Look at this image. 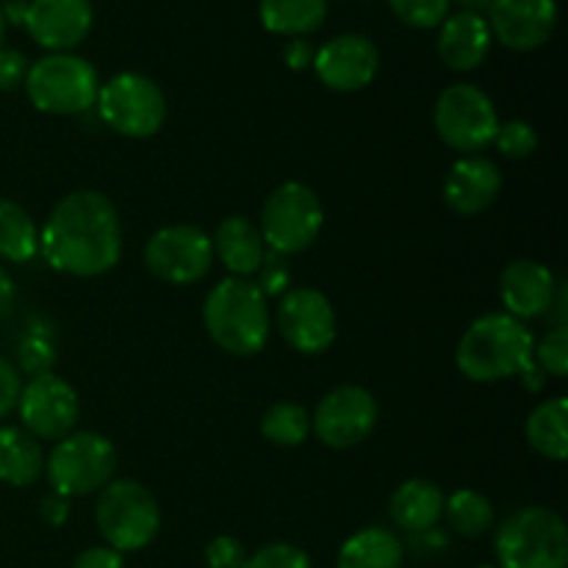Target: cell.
Here are the masks:
<instances>
[{
    "label": "cell",
    "mask_w": 568,
    "mask_h": 568,
    "mask_svg": "<svg viewBox=\"0 0 568 568\" xmlns=\"http://www.w3.org/2000/svg\"><path fill=\"white\" fill-rule=\"evenodd\" d=\"M14 300H17L14 281H11L9 272L0 266V320L11 314V308H14Z\"/></svg>",
    "instance_id": "b9f144b4"
},
{
    "label": "cell",
    "mask_w": 568,
    "mask_h": 568,
    "mask_svg": "<svg viewBox=\"0 0 568 568\" xmlns=\"http://www.w3.org/2000/svg\"><path fill=\"white\" fill-rule=\"evenodd\" d=\"M491 39L486 17L455 11V14H447L438 31V59L455 72L477 70L491 50Z\"/></svg>",
    "instance_id": "ffe728a7"
},
{
    "label": "cell",
    "mask_w": 568,
    "mask_h": 568,
    "mask_svg": "<svg viewBox=\"0 0 568 568\" xmlns=\"http://www.w3.org/2000/svg\"><path fill=\"white\" fill-rule=\"evenodd\" d=\"M536 338L510 314H486L471 322L455 349L460 375L475 383H497L521 375L532 364Z\"/></svg>",
    "instance_id": "3957f363"
},
{
    "label": "cell",
    "mask_w": 568,
    "mask_h": 568,
    "mask_svg": "<svg viewBox=\"0 0 568 568\" xmlns=\"http://www.w3.org/2000/svg\"><path fill=\"white\" fill-rule=\"evenodd\" d=\"M39 253V227L14 200L0 197V258L28 264Z\"/></svg>",
    "instance_id": "4316f807"
},
{
    "label": "cell",
    "mask_w": 568,
    "mask_h": 568,
    "mask_svg": "<svg viewBox=\"0 0 568 568\" xmlns=\"http://www.w3.org/2000/svg\"><path fill=\"white\" fill-rule=\"evenodd\" d=\"M377 399L364 386H338L327 392L311 416V430L325 447L353 449L372 436L377 425Z\"/></svg>",
    "instance_id": "4fadbf2b"
},
{
    "label": "cell",
    "mask_w": 568,
    "mask_h": 568,
    "mask_svg": "<svg viewBox=\"0 0 568 568\" xmlns=\"http://www.w3.org/2000/svg\"><path fill=\"white\" fill-rule=\"evenodd\" d=\"M44 471V453L22 427H0V483L28 488Z\"/></svg>",
    "instance_id": "cb8c5ba5"
},
{
    "label": "cell",
    "mask_w": 568,
    "mask_h": 568,
    "mask_svg": "<svg viewBox=\"0 0 568 568\" xmlns=\"http://www.w3.org/2000/svg\"><path fill=\"white\" fill-rule=\"evenodd\" d=\"M388 6L405 26L419 31L438 28L449 14V0H388Z\"/></svg>",
    "instance_id": "4dcf8cb0"
},
{
    "label": "cell",
    "mask_w": 568,
    "mask_h": 568,
    "mask_svg": "<svg viewBox=\"0 0 568 568\" xmlns=\"http://www.w3.org/2000/svg\"><path fill=\"white\" fill-rule=\"evenodd\" d=\"M497 560L499 568H566V521L541 505L519 508L499 527Z\"/></svg>",
    "instance_id": "5b68a950"
},
{
    "label": "cell",
    "mask_w": 568,
    "mask_h": 568,
    "mask_svg": "<svg viewBox=\"0 0 568 568\" xmlns=\"http://www.w3.org/2000/svg\"><path fill=\"white\" fill-rule=\"evenodd\" d=\"M94 521L105 547L116 552H139L161 530V508L148 486L136 480H111L98 491Z\"/></svg>",
    "instance_id": "8992f818"
},
{
    "label": "cell",
    "mask_w": 568,
    "mask_h": 568,
    "mask_svg": "<svg viewBox=\"0 0 568 568\" xmlns=\"http://www.w3.org/2000/svg\"><path fill=\"white\" fill-rule=\"evenodd\" d=\"M214 255L233 277H250L264 264L266 244L250 216H227L211 239Z\"/></svg>",
    "instance_id": "44dd1931"
},
{
    "label": "cell",
    "mask_w": 568,
    "mask_h": 568,
    "mask_svg": "<svg viewBox=\"0 0 568 568\" xmlns=\"http://www.w3.org/2000/svg\"><path fill=\"white\" fill-rule=\"evenodd\" d=\"M314 53L316 50L311 48V42H305V39H292V42L286 44L283 59H286V64L292 67V70H305V67L314 64Z\"/></svg>",
    "instance_id": "60d3db41"
},
{
    "label": "cell",
    "mask_w": 568,
    "mask_h": 568,
    "mask_svg": "<svg viewBox=\"0 0 568 568\" xmlns=\"http://www.w3.org/2000/svg\"><path fill=\"white\" fill-rule=\"evenodd\" d=\"M558 26V3L555 0H491L488 6V28L505 48L538 50L552 39Z\"/></svg>",
    "instance_id": "2e32d148"
},
{
    "label": "cell",
    "mask_w": 568,
    "mask_h": 568,
    "mask_svg": "<svg viewBox=\"0 0 568 568\" xmlns=\"http://www.w3.org/2000/svg\"><path fill=\"white\" fill-rule=\"evenodd\" d=\"M325 225V209L311 186L286 181L266 197L261 209L258 231L266 250L277 255H294L308 250Z\"/></svg>",
    "instance_id": "9c48e42d"
},
{
    "label": "cell",
    "mask_w": 568,
    "mask_h": 568,
    "mask_svg": "<svg viewBox=\"0 0 568 568\" xmlns=\"http://www.w3.org/2000/svg\"><path fill=\"white\" fill-rule=\"evenodd\" d=\"M555 288H558V281L552 270L532 258L510 261L499 275V297H503L505 314L519 322L547 316Z\"/></svg>",
    "instance_id": "ac0fdd59"
},
{
    "label": "cell",
    "mask_w": 568,
    "mask_h": 568,
    "mask_svg": "<svg viewBox=\"0 0 568 568\" xmlns=\"http://www.w3.org/2000/svg\"><path fill=\"white\" fill-rule=\"evenodd\" d=\"M503 192V175L491 159L464 155L449 166L444 178V200L460 216H475L486 211Z\"/></svg>",
    "instance_id": "d6986e66"
},
{
    "label": "cell",
    "mask_w": 568,
    "mask_h": 568,
    "mask_svg": "<svg viewBox=\"0 0 568 568\" xmlns=\"http://www.w3.org/2000/svg\"><path fill=\"white\" fill-rule=\"evenodd\" d=\"M261 433L275 447H300L311 433V416L297 403H275L261 419Z\"/></svg>",
    "instance_id": "f1b7e54d"
},
{
    "label": "cell",
    "mask_w": 568,
    "mask_h": 568,
    "mask_svg": "<svg viewBox=\"0 0 568 568\" xmlns=\"http://www.w3.org/2000/svg\"><path fill=\"white\" fill-rule=\"evenodd\" d=\"M258 14L270 33L303 39L320 31L327 17V0H261Z\"/></svg>",
    "instance_id": "d4e9b609"
},
{
    "label": "cell",
    "mask_w": 568,
    "mask_h": 568,
    "mask_svg": "<svg viewBox=\"0 0 568 568\" xmlns=\"http://www.w3.org/2000/svg\"><path fill=\"white\" fill-rule=\"evenodd\" d=\"M39 253L72 277H98L114 270L122 253L120 211L94 189H81L55 203L39 231Z\"/></svg>",
    "instance_id": "6da1fadb"
},
{
    "label": "cell",
    "mask_w": 568,
    "mask_h": 568,
    "mask_svg": "<svg viewBox=\"0 0 568 568\" xmlns=\"http://www.w3.org/2000/svg\"><path fill=\"white\" fill-rule=\"evenodd\" d=\"M532 364L541 372H547V375L558 377V381L568 375V325L552 327V331L532 347Z\"/></svg>",
    "instance_id": "1f68e13d"
},
{
    "label": "cell",
    "mask_w": 568,
    "mask_h": 568,
    "mask_svg": "<svg viewBox=\"0 0 568 568\" xmlns=\"http://www.w3.org/2000/svg\"><path fill=\"white\" fill-rule=\"evenodd\" d=\"M444 516L449 527L464 538H477L494 527V505L471 488H460L453 497H444Z\"/></svg>",
    "instance_id": "83f0119b"
},
{
    "label": "cell",
    "mask_w": 568,
    "mask_h": 568,
    "mask_svg": "<svg viewBox=\"0 0 568 568\" xmlns=\"http://www.w3.org/2000/svg\"><path fill=\"white\" fill-rule=\"evenodd\" d=\"M449 3H453V0H449ZM455 3L460 6V11H469V14H483V11H488L491 0H455Z\"/></svg>",
    "instance_id": "ee69618b"
},
{
    "label": "cell",
    "mask_w": 568,
    "mask_h": 568,
    "mask_svg": "<svg viewBox=\"0 0 568 568\" xmlns=\"http://www.w3.org/2000/svg\"><path fill=\"white\" fill-rule=\"evenodd\" d=\"M388 514H392L394 525L410 536L433 530L444 516L442 488L433 480H422V477L399 483L397 491L392 494V503H388Z\"/></svg>",
    "instance_id": "7402d4cb"
},
{
    "label": "cell",
    "mask_w": 568,
    "mask_h": 568,
    "mask_svg": "<svg viewBox=\"0 0 568 568\" xmlns=\"http://www.w3.org/2000/svg\"><path fill=\"white\" fill-rule=\"evenodd\" d=\"M44 471H48L50 491L64 494L67 499L98 494L114 480L116 449L100 433L72 430L50 449Z\"/></svg>",
    "instance_id": "52a82bcc"
},
{
    "label": "cell",
    "mask_w": 568,
    "mask_h": 568,
    "mask_svg": "<svg viewBox=\"0 0 568 568\" xmlns=\"http://www.w3.org/2000/svg\"><path fill=\"white\" fill-rule=\"evenodd\" d=\"M247 555L239 538L233 536H216L214 541L205 547V564L209 568H242Z\"/></svg>",
    "instance_id": "e575fe53"
},
{
    "label": "cell",
    "mask_w": 568,
    "mask_h": 568,
    "mask_svg": "<svg viewBox=\"0 0 568 568\" xmlns=\"http://www.w3.org/2000/svg\"><path fill=\"white\" fill-rule=\"evenodd\" d=\"M94 109L111 131L125 139L155 136L170 111L159 83L142 72H120L100 83Z\"/></svg>",
    "instance_id": "ba28073f"
},
{
    "label": "cell",
    "mask_w": 568,
    "mask_h": 568,
    "mask_svg": "<svg viewBox=\"0 0 568 568\" xmlns=\"http://www.w3.org/2000/svg\"><path fill=\"white\" fill-rule=\"evenodd\" d=\"M6 22H14V26H22L28 14V0H9L6 6H0Z\"/></svg>",
    "instance_id": "7bdbcfd3"
},
{
    "label": "cell",
    "mask_w": 568,
    "mask_h": 568,
    "mask_svg": "<svg viewBox=\"0 0 568 568\" xmlns=\"http://www.w3.org/2000/svg\"><path fill=\"white\" fill-rule=\"evenodd\" d=\"M405 547L386 527H364L342 544L336 568H403Z\"/></svg>",
    "instance_id": "603a6c76"
},
{
    "label": "cell",
    "mask_w": 568,
    "mask_h": 568,
    "mask_svg": "<svg viewBox=\"0 0 568 568\" xmlns=\"http://www.w3.org/2000/svg\"><path fill=\"white\" fill-rule=\"evenodd\" d=\"M433 122L442 142L458 153H480L494 142L499 128L494 100L475 83L444 89L433 109Z\"/></svg>",
    "instance_id": "30bf717a"
},
{
    "label": "cell",
    "mask_w": 568,
    "mask_h": 568,
    "mask_svg": "<svg viewBox=\"0 0 568 568\" xmlns=\"http://www.w3.org/2000/svg\"><path fill=\"white\" fill-rule=\"evenodd\" d=\"M17 414H20L22 430L31 433L37 442H61L75 430L81 399L64 377L44 372L20 388Z\"/></svg>",
    "instance_id": "7c38bea8"
},
{
    "label": "cell",
    "mask_w": 568,
    "mask_h": 568,
    "mask_svg": "<svg viewBox=\"0 0 568 568\" xmlns=\"http://www.w3.org/2000/svg\"><path fill=\"white\" fill-rule=\"evenodd\" d=\"M483 568H491V566H483Z\"/></svg>",
    "instance_id": "bcb514c9"
},
{
    "label": "cell",
    "mask_w": 568,
    "mask_h": 568,
    "mask_svg": "<svg viewBox=\"0 0 568 568\" xmlns=\"http://www.w3.org/2000/svg\"><path fill=\"white\" fill-rule=\"evenodd\" d=\"M144 264L159 281L189 286L203 281L214 264L211 236L197 225H166L150 236Z\"/></svg>",
    "instance_id": "8fae6325"
},
{
    "label": "cell",
    "mask_w": 568,
    "mask_h": 568,
    "mask_svg": "<svg viewBox=\"0 0 568 568\" xmlns=\"http://www.w3.org/2000/svg\"><path fill=\"white\" fill-rule=\"evenodd\" d=\"M20 372H17V366L11 364L9 358H3L0 355V419L3 416H9L11 410L17 408V399H20Z\"/></svg>",
    "instance_id": "74e56055"
},
{
    "label": "cell",
    "mask_w": 568,
    "mask_h": 568,
    "mask_svg": "<svg viewBox=\"0 0 568 568\" xmlns=\"http://www.w3.org/2000/svg\"><path fill=\"white\" fill-rule=\"evenodd\" d=\"M94 11L89 0H28L26 31L50 53H70L92 31Z\"/></svg>",
    "instance_id": "e0dca14e"
},
{
    "label": "cell",
    "mask_w": 568,
    "mask_h": 568,
    "mask_svg": "<svg viewBox=\"0 0 568 568\" xmlns=\"http://www.w3.org/2000/svg\"><path fill=\"white\" fill-rule=\"evenodd\" d=\"M494 144H497V150L505 155V159L521 161V159H530V155L538 150V133L530 122L508 120V122H499Z\"/></svg>",
    "instance_id": "f546056e"
},
{
    "label": "cell",
    "mask_w": 568,
    "mask_h": 568,
    "mask_svg": "<svg viewBox=\"0 0 568 568\" xmlns=\"http://www.w3.org/2000/svg\"><path fill=\"white\" fill-rule=\"evenodd\" d=\"M26 94L42 114L75 116L94 109L100 92L98 70L75 53H48L28 67Z\"/></svg>",
    "instance_id": "277c9868"
},
{
    "label": "cell",
    "mask_w": 568,
    "mask_h": 568,
    "mask_svg": "<svg viewBox=\"0 0 568 568\" xmlns=\"http://www.w3.org/2000/svg\"><path fill=\"white\" fill-rule=\"evenodd\" d=\"M255 275H258L255 286L261 288V294H264L266 300L283 297V294L288 292V286H292V270H288L286 264V255H277L272 253V250H266L264 264L258 266Z\"/></svg>",
    "instance_id": "836d02e7"
},
{
    "label": "cell",
    "mask_w": 568,
    "mask_h": 568,
    "mask_svg": "<svg viewBox=\"0 0 568 568\" xmlns=\"http://www.w3.org/2000/svg\"><path fill=\"white\" fill-rule=\"evenodd\" d=\"M72 568H125V560L111 547H92L75 558Z\"/></svg>",
    "instance_id": "f35d334b"
},
{
    "label": "cell",
    "mask_w": 568,
    "mask_h": 568,
    "mask_svg": "<svg viewBox=\"0 0 568 568\" xmlns=\"http://www.w3.org/2000/svg\"><path fill=\"white\" fill-rule=\"evenodd\" d=\"M203 325L222 353L247 358L266 347L272 325L270 300L250 277L227 275L205 294Z\"/></svg>",
    "instance_id": "7a4b0ae2"
},
{
    "label": "cell",
    "mask_w": 568,
    "mask_h": 568,
    "mask_svg": "<svg viewBox=\"0 0 568 568\" xmlns=\"http://www.w3.org/2000/svg\"><path fill=\"white\" fill-rule=\"evenodd\" d=\"M314 72L333 92H361L375 81L381 70V53L364 33H342L314 53Z\"/></svg>",
    "instance_id": "9a60e30c"
},
{
    "label": "cell",
    "mask_w": 568,
    "mask_h": 568,
    "mask_svg": "<svg viewBox=\"0 0 568 568\" xmlns=\"http://www.w3.org/2000/svg\"><path fill=\"white\" fill-rule=\"evenodd\" d=\"M275 320L288 347L303 355L327 353L336 342V311H333L331 300L320 288H288L281 297Z\"/></svg>",
    "instance_id": "5bb4252c"
},
{
    "label": "cell",
    "mask_w": 568,
    "mask_h": 568,
    "mask_svg": "<svg viewBox=\"0 0 568 568\" xmlns=\"http://www.w3.org/2000/svg\"><path fill=\"white\" fill-rule=\"evenodd\" d=\"M568 403L566 397L544 399L527 416V442L538 455L549 460H566L568 455Z\"/></svg>",
    "instance_id": "484cf974"
},
{
    "label": "cell",
    "mask_w": 568,
    "mask_h": 568,
    "mask_svg": "<svg viewBox=\"0 0 568 568\" xmlns=\"http://www.w3.org/2000/svg\"><path fill=\"white\" fill-rule=\"evenodd\" d=\"M39 514H42V519L48 521L50 527H61L67 519H70V499H67L64 494H59V491L44 494Z\"/></svg>",
    "instance_id": "ab89813d"
},
{
    "label": "cell",
    "mask_w": 568,
    "mask_h": 568,
    "mask_svg": "<svg viewBox=\"0 0 568 568\" xmlns=\"http://www.w3.org/2000/svg\"><path fill=\"white\" fill-rule=\"evenodd\" d=\"M28 59L20 50H0V92H14L26 83L28 75Z\"/></svg>",
    "instance_id": "8d00e7d4"
},
{
    "label": "cell",
    "mask_w": 568,
    "mask_h": 568,
    "mask_svg": "<svg viewBox=\"0 0 568 568\" xmlns=\"http://www.w3.org/2000/svg\"><path fill=\"white\" fill-rule=\"evenodd\" d=\"M53 366V347H50L44 338L31 336L20 344V369H26L28 375L37 377L50 372Z\"/></svg>",
    "instance_id": "d590c367"
},
{
    "label": "cell",
    "mask_w": 568,
    "mask_h": 568,
    "mask_svg": "<svg viewBox=\"0 0 568 568\" xmlns=\"http://www.w3.org/2000/svg\"><path fill=\"white\" fill-rule=\"evenodd\" d=\"M242 568H311V558L294 544H266L250 555Z\"/></svg>",
    "instance_id": "d6a6232c"
},
{
    "label": "cell",
    "mask_w": 568,
    "mask_h": 568,
    "mask_svg": "<svg viewBox=\"0 0 568 568\" xmlns=\"http://www.w3.org/2000/svg\"><path fill=\"white\" fill-rule=\"evenodd\" d=\"M3 37H6V20H3V11H0V50H3Z\"/></svg>",
    "instance_id": "f6af8a7d"
}]
</instances>
